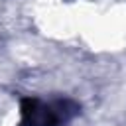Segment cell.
I'll list each match as a JSON object with an SVG mask.
<instances>
[{"mask_svg":"<svg viewBox=\"0 0 126 126\" xmlns=\"http://www.w3.org/2000/svg\"><path fill=\"white\" fill-rule=\"evenodd\" d=\"M81 106L71 98L39 100V98H22L20 104V126H65L77 114Z\"/></svg>","mask_w":126,"mask_h":126,"instance_id":"6da1fadb","label":"cell"}]
</instances>
